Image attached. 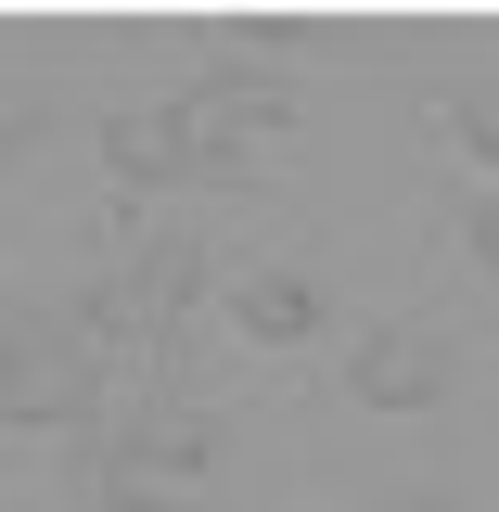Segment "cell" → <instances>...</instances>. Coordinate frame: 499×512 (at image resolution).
Wrapping results in <instances>:
<instances>
[{
  "label": "cell",
  "mask_w": 499,
  "mask_h": 512,
  "mask_svg": "<svg viewBox=\"0 0 499 512\" xmlns=\"http://www.w3.org/2000/svg\"><path fill=\"white\" fill-rule=\"evenodd\" d=\"M295 128V103L269 90V77H218V90H192V103H128L103 116V154H116L128 180H192V167H244Z\"/></svg>",
  "instance_id": "cell-1"
},
{
  "label": "cell",
  "mask_w": 499,
  "mask_h": 512,
  "mask_svg": "<svg viewBox=\"0 0 499 512\" xmlns=\"http://www.w3.org/2000/svg\"><path fill=\"white\" fill-rule=\"evenodd\" d=\"M103 333L64 308H0V423H77L90 410V359Z\"/></svg>",
  "instance_id": "cell-2"
},
{
  "label": "cell",
  "mask_w": 499,
  "mask_h": 512,
  "mask_svg": "<svg viewBox=\"0 0 499 512\" xmlns=\"http://www.w3.org/2000/svg\"><path fill=\"white\" fill-rule=\"evenodd\" d=\"M192 282H205V256H192V244H141V269H128L116 295L90 308V333H103V346H154V333L180 320V295H192Z\"/></svg>",
  "instance_id": "cell-3"
},
{
  "label": "cell",
  "mask_w": 499,
  "mask_h": 512,
  "mask_svg": "<svg viewBox=\"0 0 499 512\" xmlns=\"http://www.w3.org/2000/svg\"><path fill=\"white\" fill-rule=\"evenodd\" d=\"M359 397H372V410L448 397V346H436V333H372V346H359Z\"/></svg>",
  "instance_id": "cell-4"
},
{
  "label": "cell",
  "mask_w": 499,
  "mask_h": 512,
  "mask_svg": "<svg viewBox=\"0 0 499 512\" xmlns=\"http://www.w3.org/2000/svg\"><path fill=\"white\" fill-rule=\"evenodd\" d=\"M244 333H256V346L320 333V282H282V269H269V282H244Z\"/></svg>",
  "instance_id": "cell-5"
},
{
  "label": "cell",
  "mask_w": 499,
  "mask_h": 512,
  "mask_svg": "<svg viewBox=\"0 0 499 512\" xmlns=\"http://www.w3.org/2000/svg\"><path fill=\"white\" fill-rule=\"evenodd\" d=\"M205 461V423H141L128 436V474H192Z\"/></svg>",
  "instance_id": "cell-6"
},
{
  "label": "cell",
  "mask_w": 499,
  "mask_h": 512,
  "mask_svg": "<svg viewBox=\"0 0 499 512\" xmlns=\"http://www.w3.org/2000/svg\"><path fill=\"white\" fill-rule=\"evenodd\" d=\"M448 128H461V141H487V154H499V103H487V90H448Z\"/></svg>",
  "instance_id": "cell-7"
},
{
  "label": "cell",
  "mask_w": 499,
  "mask_h": 512,
  "mask_svg": "<svg viewBox=\"0 0 499 512\" xmlns=\"http://www.w3.org/2000/svg\"><path fill=\"white\" fill-rule=\"evenodd\" d=\"M52 128V103H26V90H0V141H39Z\"/></svg>",
  "instance_id": "cell-8"
},
{
  "label": "cell",
  "mask_w": 499,
  "mask_h": 512,
  "mask_svg": "<svg viewBox=\"0 0 499 512\" xmlns=\"http://www.w3.org/2000/svg\"><path fill=\"white\" fill-rule=\"evenodd\" d=\"M103 512H167V500H154V474H116V487H103Z\"/></svg>",
  "instance_id": "cell-9"
},
{
  "label": "cell",
  "mask_w": 499,
  "mask_h": 512,
  "mask_svg": "<svg viewBox=\"0 0 499 512\" xmlns=\"http://www.w3.org/2000/svg\"><path fill=\"white\" fill-rule=\"evenodd\" d=\"M474 256H487V269H499V205H487V218H474Z\"/></svg>",
  "instance_id": "cell-10"
},
{
  "label": "cell",
  "mask_w": 499,
  "mask_h": 512,
  "mask_svg": "<svg viewBox=\"0 0 499 512\" xmlns=\"http://www.w3.org/2000/svg\"><path fill=\"white\" fill-rule=\"evenodd\" d=\"M397 512H461V500H397Z\"/></svg>",
  "instance_id": "cell-11"
}]
</instances>
